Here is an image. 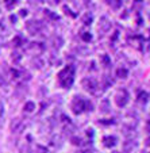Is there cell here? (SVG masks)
Listing matches in <instances>:
<instances>
[{"label":"cell","mask_w":150,"mask_h":153,"mask_svg":"<svg viewBox=\"0 0 150 153\" xmlns=\"http://www.w3.org/2000/svg\"><path fill=\"white\" fill-rule=\"evenodd\" d=\"M3 115H4V106H3V103L0 102V119L3 118Z\"/></svg>","instance_id":"obj_20"},{"label":"cell","mask_w":150,"mask_h":153,"mask_svg":"<svg viewBox=\"0 0 150 153\" xmlns=\"http://www.w3.org/2000/svg\"><path fill=\"white\" fill-rule=\"evenodd\" d=\"M116 75H118V77H120V79H126L127 75H129V72H127L126 68H120V69H118Z\"/></svg>","instance_id":"obj_12"},{"label":"cell","mask_w":150,"mask_h":153,"mask_svg":"<svg viewBox=\"0 0 150 153\" xmlns=\"http://www.w3.org/2000/svg\"><path fill=\"white\" fill-rule=\"evenodd\" d=\"M85 35H83V39L84 41H91V34L88 35V33H84Z\"/></svg>","instance_id":"obj_21"},{"label":"cell","mask_w":150,"mask_h":153,"mask_svg":"<svg viewBox=\"0 0 150 153\" xmlns=\"http://www.w3.org/2000/svg\"><path fill=\"white\" fill-rule=\"evenodd\" d=\"M1 31H4V26L0 23V33H1Z\"/></svg>","instance_id":"obj_23"},{"label":"cell","mask_w":150,"mask_h":153,"mask_svg":"<svg viewBox=\"0 0 150 153\" xmlns=\"http://www.w3.org/2000/svg\"><path fill=\"white\" fill-rule=\"evenodd\" d=\"M83 87H84V90L89 91V92H95V90L98 88V84H96V81L93 79L87 77L83 80Z\"/></svg>","instance_id":"obj_4"},{"label":"cell","mask_w":150,"mask_h":153,"mask_svg":"<svg viewBox=\"0 0 150 153\" xmlns=\"http://www.w3.org/2000/svg\"><path fill=\"white\" fill-rule=\"evenodd\" d=\"M101 104H103V113H107V111H108V100H103L101 102Z\"/></svg>","instance_id":"obj_18"},{"label":"cell","mask_w":150,"mask_h":153,"mask_svg":"<svg viewBox=\"0 0 150 153\" xmlns=\"http://www.w3.org/2000/svg\"><path fill=\"white\" fill-rule=\"evenodd\" d=\"M22 42H23V39H22L20 37H15V39L12 41V43H14L15 46H20V43Z\"/></svg>","instance_id":"obj_16"},{"label":"cell","mask_w":150,"mask_h":153,"mask_svg":"<svg viewBox=\"0 0 150 153\" xmlns=\"http://www.w3.org/2000/svg\"><path fill=\"white\" fill-rule=\"evenodd\" d=\"M73 75H75V69L72 67H68L58 75L60 77V84L64 88H69L73 83Z\"/></svg>","instance_id":"obj_1"},{"label":"cell","mask_w":150,"mask_h":153,"mask_svg":"<svg viewBox=\"0 0 150 153\" xmlns=\"http://www.w3.org/2000/svg\"><path fill=\"white\" fill-rule=\"evenodd\" d=\"M135 148V144H134L133 141H129V142H126V144L123 145V149H124V152H131V150Z\"/></svg>","instance_id":"obj_11"},{"label":"cell","mask_w":150,"mask_h":153,"mask_svg":"<svg viewBox=\"0 0 150 153\" xmlns=\"http://www.w3.org/2000/svg\"><path fill=\"white\" fill-rule=\"evenodd\" d=\"M24 127V123L20 119H14L11 123V130L14 131V133H20L22 130H23Z\"/></svg>","instance_id":"obj_7"},{"label":"cell","mask_w":150,"mask_h":153,"mask_svg":"<svg viewBox=\"0 0 150 153\" xmlns=\"http://www.w3.org/2000/svg\"><path fill=\"white\" fill-rule=\"evenodd\" d=\"M100 61H101V64H103V67H110L111 65V60L108 58V56H106V54H103L100 57Z\"/></svg>","instance_id":"obj_10"},{"label":"cell","mask_w":150,"mask_h":153,"mask_svg":"<svg viewBox=\"0 0 150 153\" xmlns=\"http://www.w3.org/2000/svg\"><path fill=\"white\" fill-rule=\"evenodd\" d=\"M20 58H22V56H20L19 53H12V61H14V62H19Z\"/></svg>","instance_id":"obj_14"},{"label":"cell","mask_w":150,"mask_h":153,"mask_svg":"<svg viewBox=\"0 0 150 153\" xmlns=\"http://www.w3.org/2000/svg\"><path fill=\"white\" fill-rule=\"evenodd\" d=\"M27 30H29L30 34L35 35L42 30V23L38 22V20H30L29 23H27Z\"/></svg>","instance_id":"obj_3"},{"label":"cell","mask_w":150,"mask_h":153,"mask_svg":"<svg viewBox=\"0 0 150 153\" xmlns=\"http://www.w3.org/2000/svg\"><path fill=\"white\" fill-rule=\"evenodd\" d=\"M26 14H27L26 10H22V11H20V15H22V16H23V15H26Z\"/></svg>","instance_id":"obj_22"},{"label":"cell","mask_w":150,"mask_h":153,"mask_svg":"<svg viewBox=\"0 0 150 153\" xmlns=\"http://www.w3.org/2000/svg\"><path fill=\"white\" fill-rule=\"evenodd\" d=\"M24 111H27V113H31V111L35 110V103L34 102H27L26 104H24Z\"/></svg>","instance_id":"obj_9"},{"label":"cell","mask_w":150,"mask_h":153,"mask_svg":"<svg viewBox=\"0 0 150 153\" xmlns=\"http://www.w3.org/2000/svg\"><path fill=\"white\" fill-rule=\"evenodd\" d=\"M104 145H106V146H108V148H111V146H114V145L116 144V138L115 137H111V136H108V137H104Z\"/></svg>","instance_id":"obj_8"},{"label":"cell","mask_w":150,"mask_h":153,"mask_svg":"<svg viewBox=\"0 0 150 153\" xmlns=\"http://www.w3.org/2000/svg\"><path fill=\"white\" fill-rule=\"evenodd\" d=\"M139 102H143V103H146V100H147V94L146 92H142L141 95H139Z\"/></svg>","instance_id":"obj_17"},{"label":"cell","mask_w":150,"mask_h":153,"mask_svg":"<svg viewBox=\"0 0 150 153\" xmlns=\"http://www.w3.org/2000/svg\"><path fill=\"white\" fill-rule=\"evenodd\" d=\"M84 107H85V102H84L81 98H76L75 102H73V104H72V110L75 114H78L84 110Z\"/></svg>","instance_id":"obj_5"},{"label":"cell","mask_w":150,"mask_h":153,"mask_svg":"<svg viewBox=\"0 0 150 153\" xmlns=\"http://www.w3.org/2000/svg\"><path fill=\"white\" fill-rule=\"evenodd\" d=\"M115 102H116V104H118L119 107L126 106L127 102H129V94H127V91L126 90L119 91V92L116 94V96H115Z\"/></svg>","instance_id":"obj_2"},{"label":"cell","mask_w":150,"mask_h":153,"mask_svg":"<svg viewBox=\"0 0 150 153\" xmlns=\"http://www.w3.org/2000/svg\"><path fill=\"white\" fill-rule=\"evenodd\" d=\"M91 20H92V16H91L89 14H87L83 18V22H84L85 25H89V23H91Z\"/></svg>","instance_id":"obj_15"},{"label":"cell","mask_w":150,"mask_h":153,"mask_svg":"<svg viewBox=\"0 0 150 153\" xmlns=\"http://www.w3.org/2000/svg\"><path fill=\"white\" fill-rule=\"evenodd\" d=\"M4 3H6L7 8H12V7L18 3V0H4Z\"/></svg>","instance_id":"obj_13"},{"label":"cell","mask_w":150,"mask_h":153,"mask_svg":"<svg viewBox=\"0 0 150 153\" xmlns=\"http://www.w3.org/2000/svg\"><path fill=\"white\" fill-rule=\"evenodd\" d=\"M147 145H150V138H149V140H147Z\"/></svg>","instance_id":"obj_24"},{"label":"cell","mask_w":150,"mask_h":153,"mask_svg":"<svg viewBox=\"0 0 150 153\" xmlns=\"http://www.w3.org/2000/svg\"><path fill=\"white\" fill-rule=\"evenodd\" d=\"M35 153H47V150H46V148L38 145V146H37V152H35Z\"/></svg>","instance_id":"obj_19"},{"label":"cell","mask_w":150,"mask_h":153,"mask_svg":"<svg viewBox=\"0 0 150 153\" xmlns=\"http://www.w3.org/2000/svg\"><path fill=\"white\" fill-rule=\"evenodd\" d=\"M110 29H111V23H110V20L107 19L106 16L100 18V20H99V30H100L101 33H107Z\"/></svg>","instance_id":"obj_6"}]
</instances>
